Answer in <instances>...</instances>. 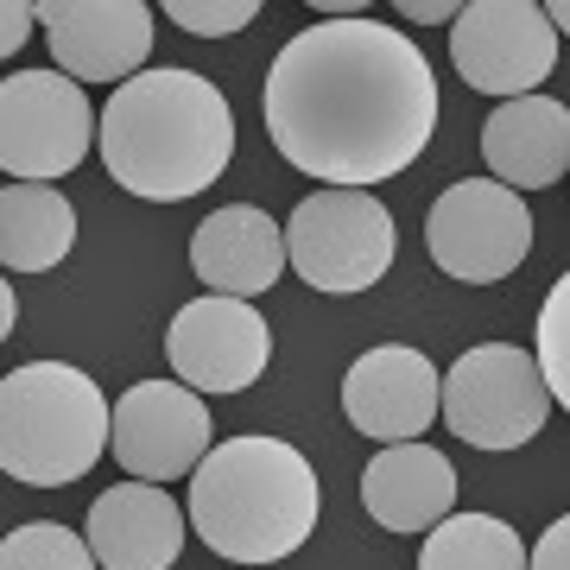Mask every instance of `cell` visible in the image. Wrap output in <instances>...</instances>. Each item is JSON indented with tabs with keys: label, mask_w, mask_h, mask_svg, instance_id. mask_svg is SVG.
<instances>
[{
	"label": "cell",
	"mask_w": 570,
	"mask_h": 570,
	"mask_svg": "<svg viewBox=\"0 0 570 570\" xmlns=\"http://www.w3.org/2000/svg\"><path fill=\"white\" fill-rule=\"evenodd\" d=\"M438 77L387 20H324L285 39L266 70V134L324 190L400 178L431 146Z\"/></svg>",
	"instance_id": "1"
},
{
	"label": "cell",
	"mask_w": 570,
	"mask_h": 570,
	"mask_svg": "<svg viewBox=\"0 0 570 570\" xmlns=\"http://www.w3.org/2000/svg\"><path fill=\"white\" fill-rule=\"evenodd\" d=\"M96 146L121 190H134L146 204H184L228 171L235 115L209 77L153 63L108 96Z\"/></svg>",
	"instance_id": "2"
},
{
	"label": "cell",
	"mask_w": 570,
	"mask_h": 570,
	"mask_svg": "<svg viewBox=\"0 0 570 570\" xmlns=\"http://www.w3.org/2000/svg\"><path fill=\"white\" fill-rule=\"evenodd\" d=\"M317 469L285 438H228L190 469V532L228 564H279L317 527Z\"/></svg>",
	"instance_id": "3"
},
{
	"label": "cell",
	"mask_w": 570,
	"mask_h": 570,
	"mask_svg": "<svg viewBox=\"0 0 570 570\" xmlns=\"http://www.w3.org/2000/svg\"><path fill=\"white\" fill-rule=\"evenodd\" d=\"M108 400L70 362H26L0 381V469L26 489H70L102 463Z\"/></svg>",
	"instance_id": "4"
},
{
	"label": "cell",
	"mask_w": 570,
	"mask_h": 570,
	"mask_svg": "<svg viewBox=\"0 0 570 570\" xmlns=\"http://www.w3.org/2000/svg\"><path fill=\"white\" fill-rule=\"evenodd\" d=\"M285 266L330 298L381 285L393 266V209L374 190H311L285 223Z\"/></svg>",
	"instance_id": "5"
},
{
	"label": "cell",
	"mask_w": 570,
	"mask_h": 570,
	"mask_svg": "<svg viewBox=\"0 0 570 570\" xmlns=\"http://www.w3.org/2000/svg\"><path fill=\"white\" fill-rule=\"evenodd\" d=\"M438 419L475 450H520L551 419V393L527 348L475 343L438 374Z\"/></svg>",
	"instance_id": "6"
},
{
	"label": "cell",
	"mask_w": 570,
	"mask_h": 570,
	"mask_svg": "<svg viewBox=\"0 0 570 570\" xmlns=\"http://www.w3.org/2000/svg\"><path fill=\"white\" fill-rule=\"evenodd\" d=\"M96 146V108L63 70L0 77V171L13 184H58Z\"/></svg>",
	"instance_id": "7"
},
{
	"label": "cell",
	"mask_w": 570,
	"mask_h": 570,
	"mask_svg": "<svg viewBox=\"0 0 570 570\" xmlns=\"http://www.w3.org/2000/svg\"><path fill=\"white\" fill-rule=\"evenodd\" d=\"M425 247L438 273L463 285H494L520 273V261L532 254V209L527 197H513L494 178H463L425 216Z\"/></svg>",
	"instance_id": "8"
},
{
	"label": "cell",
	"mask_w": 570,
	"mask_h": 570,
	"mask_svg": "<svg viewBox=\"0 0 570 570\" xmlns=\"http://www.w3.org/2000/svg\"><path fill=\"white\" fill-rule=\"evenodd\" d=\"M450 63L482 96H532L558 63V32L532 0H469L450 26Z\"/></svg>",
	"instance_id": "9"
},
{
	"label": "cell",
	"mask_w": 570,
	"mask_h": 570,
	"mask_svg": "<svg viewBox=\"0 0 570 570\" xmlns=\"http://www.w3.org/2000/svg\"><path fill=\"white\" fill-rule=\"evenodd\" d=\"M108 450L134 482H178L204 463L209 450V406L204 393L178 387V381H140L108 406Z\"/></svg>",
	"instance_id": "10"
},
{
	"label": "cell",
	"mask_w": 570,
	"mask_h": 570,
	"mask_svg": "<svg viewBox=\"0 0 570 570\" xmlns=\"http://www.w3.org/2000/svg\"><path fill=\"white\" fill-rule=\"evenodd\" d=\"M165 362L190 393H247L273 362V330L254 305L242 298H197L184 305L165 330Z\"/></svg>",
	"instance_id": "11"
},
{
	"label": "cell",
	"mask_w": 570,
	"mask_h": 570,
	"mask_svg": "<svg viewBox=\"0 0 570 570\" xmlns=\"http://www.w3.org/2000/svg\"><path fill=\"white\" fill-rule=\"evenodd\" d=\"M39 32L70 82L121 89L153 58V7L146 0H45Z\"/></svg>",
	"instance_id": "12"
},
{
	"label": "cell",
	"mask_w": 570,
	"mask_h": 570,
	"mask_svg": "<svg viewBox=\"0 0 570 570\" xmlns=\"http://www.w3.org/2000/svg\"><path fill=\"white\" fill-rule=\"evenodd\" d=\"M343 412L374 444H412L438 425V367L406 343L367 348L343 374Z\"/></svg>",
	"instance_id": "13"
},
{
	"label": "cell",
	"mask_w": 570,
	"mask_h": 570,
	"mask_svg": "<svg viewBox=\"0 0 570 570\" xmlns=\"http://www.w3.org/2000/svg\"><path fill=\"white\" fill-rule=\"evenodd\" d=\"M184 508L153 482H121V489H102L96 508H89V558L102 570H171L184 551Z\"/></svg>",
	"instance_id": "14"
},
{
	"label": "cell",
	"mask_w": 570,
	"mask_h": 570,
	"mask_svg": "<svg viewBox=\"0 0 570 570\" xmlns=\"http://www.w3.org/2000/svg\"><path fill=\"white\" fill-rule=\"evenodd\" d=\"M190 273L216 292V298H261L285 273V228L254 204H228L204 216L190 235Z\"/></svg>",
	"instance_id": "15"
},
{
	"label": "cell",
	"mask_w": 570,
	"mask_h": 570,
	"mask_svg": "<svg viewBox=\"0 0 570 570\" xmlns=\"http://www.w3.org/2000/svg\"><path fill=\"white\" fill-rule=\"evenodd\" d=\"M482 165L494 184L520 190H546L570 171V108L551 96H513L489 115L482 127Z\"/></svg>",
	"instance_id": "16"
},
{
	"label": "cell",
	"mask_w": 570,
	"mask_h": 570,
	"mask_svg": "<svg viewBox=\"0 0 570 570\" xmlns=\"http://www.w3.org/2000/svg\"><path fill=\"white\" fill-rule=\"evenodd\" d=\"M362 501L387 532H431L444 513H456V469L431 444H387L362 469Z\"/></svg>",
	"instance_id": "17"
},
{
	"label": "cell",
	"mask_w": 570,
	"mask_h": 570,
	"mask_svg": "<svg viewBox=\"0 0 570 570\" xmlns=\"http://www.w3.org/2000/svg\"><path fill=\"white\" fill-rule=\"evenodd\" d=\"M77 247V209L58 184H7L0 190V266L51 273Z\"/></svg>",
	"instance_id": "18"
},
{
	"label": "cell",
	"mask_w": 570,
	"mask_h": 570,
	"mask_svg": "<svg viewBox=\"0 0 570 570\" xmlns=\"http://www.w3.org/2000/svg\"><path fill=\"white\" fill-rule=\"evenodd\" d=\"M419 570H527V546L494 513H444L425 532Z\"/></svg>",
	"instance_id": "19"
},
{
	"label": "cell",
	"mask_w": 570,
	"mask_h": 570,
	"mask_svg": "<svg viewBox=\"0 0 570 570\" xmlns=\"http://www.w3.org/2000/svg\"><path fill=\"white\" fill-rule=\"evenodd\" d=\"M0 570H96L89 539H77L58 520H26L0 539Z\"/></svg>",
	"instance_id": "20"
},
{
	"label": "cell",
	"mask_w": 570,
	"mask_h": 570,
	"mask_svg": "<svg viewBox=\"0 0 570 570\" xmlns=\"http://www.w3.org/2000/svg\"><path fill=\"white\" fill-rule=\"evenodd\" d=\"M539 381H546L551 406H570V279H558L546 292V311H539Z\"/></svg>",
	"instance_id": "21"
},
{
	"label": "cell",
	"mask_w": 570,
	"mask_h": 570,
	"mask_svg": "<svg viewBox=\"0 0 570 570\" xmlns=\"http://www.w3.org/2000/svg\"><path fill=\"white\" fill-rule=\"evenodd\" d=\"M159 13H171V26L197 32V39H228V32L261 20L266 7L261 0H165Z\"/></svg>",
	"instance_id": "22"
},
{
	"label": "cell",
	"mask_w": 570,
	"mask_h": 570,
	"mask_svg": "<svg viewBox=\"0 0 570 570\" xmlns=\"http://www.w3.org/2000/svg\"><path fill=\"white\" fill-rule=\"evenodd\" d=\"M32 26H39V7H26V0H0V58H13V51L32 39Z\"/></svg>",
	"instance_id": "23"
},
{
	"label": "cell",
	"mask_w": 570,
	"mask_h": 570,
	"mask_svg": "<svg viewBox=\"0 0 570 570\" xmlns=\"http://www.w3.org/2000/svg\"><path fill=\"white\" fill-rule=\"evenodd\" d=\"M527 570H570V520H551V527L539 532Z\"/></svg>",
	"instance_id": "24"
},
{
	"label": "cell",
	"mask_w": 570,
	"mask_h": 570,
	"mask_svg": "<svg viewBox=\"0 0 570 570\" xmlns=\"http://www.w3.org/2000/svg\"><path fill=\"white\" fill-rule=\"evenodd\" d=\"M400 13L412 26H444V20H456V0H400Z\"/></svg>",
	"instance_id": "25"
},
{
	"label": "cell",
	"mask_w": 570,
	"mask_h": 570,
	"mask_svg": "<svg viewBox=\"0 0 570 570\" xmlns=\"http://www.w3.org/2000/svg\"><path fill=\"white\" fill-rule=\"evenodd\" d=\"M311 13H330V20H362V13H367V0H317Z\"/></svg>",
	"instance_id": "26"
},
{
	"label": "cell",
	"mask_w": 570,
	"mask_h": 570,
	"mask_svg": "<svg viewBox=\"0 0 570 570\" xmlns=\"http://www.w3.org/2000/svg\"><path fill=\"white\" fill-rule=\"evenodd\" d=\"M13 317H20V298H13V285L0 279V343L13 336Z\"/></svg>",
	"instance_id": "27"
}]
</instances>
